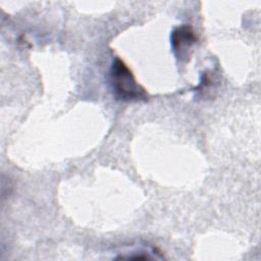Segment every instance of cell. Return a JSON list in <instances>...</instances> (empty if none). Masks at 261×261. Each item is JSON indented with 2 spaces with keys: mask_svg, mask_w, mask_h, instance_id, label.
<instances>
[{
  "mask_svg": "<svg viewBox=\"0 0 261 261\" xmlns=\"http://www.w3.org/2000/svg\"><path fill=\"white\" fill-rule=\"evenodd\" d=\"M110 82L115 97L122 101L146 100L148 95L136 81L127 65L115 58L110 68Z\"/></svg>",
  "mask_w": 261,
  "mask_h": 261,
  "instance_id": "1",
  "label": "cell"
},
{
  "mask_svg": "<svg viewBox=\"0 0 261 261\" xmlns=\"http://www.w3.org/2000/svg\"><path fill=\"white\" fill-rule=\"evenodd\" d=\"M170 40L175 56L181 59L184 57L189 56L188 51L196 43L197 37L192 27L181 25L172 31Z\"/></svg>",
  "mask_w": 261,
  "mask_h": 261,
  "instance_id": "2",
  "label": "cell"
}]
</instances>
